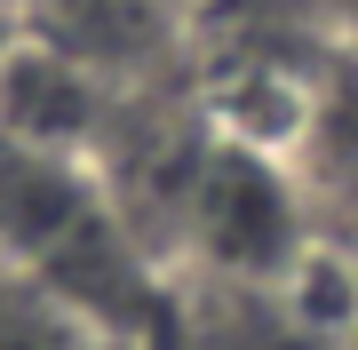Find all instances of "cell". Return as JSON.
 Instances as JSON below:
<instances>
[{
    "mask_svg": "<svg viewBox=\"0 0 358 350\" xmlns=\"http://www.w3.org/2000/svg\"><path fill=\"white\" fill-rule=\"evenodd\" d=\"M319 16H327V32L358 56V0H319Z\"/></svg>",
    "mask_w": 358,
    "mask_h": 350,
    "instance_id": "obj_3",
    "label": "cell"
},
{
    "mask_svg": "<svg viewBox=\"0 0 358 350\" xmlns=\"http://www.w3.org/2000/svg\"><path fill=\"white\" fill-rule=\"evenodd\" d=\"M0 350H120V342L88 326L72 302H56L48 286L0 271Z\"/></svg>",
    "mask_w": 358,
    "mask_h": 350,
    "instance_id": "obj_2",
    "label": "cell"
},
{
    "mask_svg": "<svg viewBox=\"0 0 358 350\" xmlns=\"http://www.w3.org/2000/svg\"><path fill=\"white\" fill-rule=\"evenodd\" d=\"M167 231H176L183 271L207 279V286H279L319 247V223L303 207L294 159L231 143L215 128H199V152L183 168Z\"/></svg>",
    "mask_w": 358,
    "mask_h": 350,
    "instance_id": "obj_1",
    "label": "cell"
}]
</instances>
